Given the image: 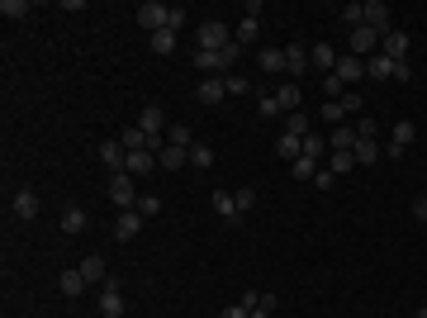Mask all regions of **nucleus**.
Listing matches in <instances>:
<instances>
[{"mask_svg":"<svg viewBox=\"0 0 427 318\" xmlns=\"http://www.w3.org/2000/svg\"><path fill=\"white\" fill-rule=\"evenodd\" d=\"M365 76L370 81H409V62H394V57H385V52H370L365 57Z\"/></svg>","mask_w":427,"mask_h":318,"instance_id":"obj_1","label":"nucleus"},{"mask_svg":"<svg viewBox=\"0 0 427 318\" xmlns=\"http://www.w3.org/2000/svg\"><path fill=\"white\" fill-rule=\"evenodd\" d=\"M233 43V33H228V24L223 19H205L200 29H195V48H205V52H219Z\"/></svg>","mask_w":427,"mask_h":318,"instance_id":"obj_2","label":"nucleus"},{"mask_svg":"<svg viewBox=\"0 0 427 318\" xmlns=\"http://www.w3.org/2000/svg\"><path fill=\"white\" fill-rule=\"evenodd\" d=\"M133 19H138L147 33H161L166 29V19H171V5H157V0H142L138 10H133Z\"/></svg>","mask_w":427,"mask_h":318,"instance_id":"obj_3","label":"nucleus"},{"mask_svg":"<svg viewBox=\"0 0 427 318\" xmlns=\"http://www.w3.org/2000/svg\"><path fill=\"white\" fill-rule=\"evenodd\" d=\"M110 200L119 209H133L138 205V191H133V176L128 171H114V181H110Z\"/></svg>","mask_w":427,"mask_h":318,"instance_id":"obj_4","label":"nucleus"},{"mask_svg":"<svg viewBox=\"0 0 427 318\" xmlns=\"http://www.w3.org/2000/svg\"><path fill=\"white\" fill-rule=\"evenodd\" d=\"M100 314L124 318V290H119V280H105V285H100Z\"/></svg>","mask_w":427,"mask_h":318,"instance_id":"obj_5","label":"nucleus"},{"mask_svg":"<svg viewBox=\"0 0 427 318\" xmlns=\"http://www.w3.org/2000/svg\"><path fill=\"white\" fill-rule=\"evenodd\" d=\"M142 233V214L138 209H119V219H114V242H128Z\"/></svg>","mask_w":427,"mask_h":318,"instance_id":"obj_6","label":"nucleus"},{"mask_svg":"<svg viewBox=\"0 0 427 318\" xmlns=\"http://www.w3.org/2000/svg\"><path fill=\"white\" fill-rule=\"evenodd\" d=\"M365 29H375L380 38L394 29V24H389V5H385V0H365Z\"/></svg>","mask_w":427,"mask_h":318,"instance_id":"obj_7","label":"nucleus"},{"mask_svg":"<svg viewBox=\"0 0 427 318\" xmlns=\"http://www.w3.org/2000/svg\"><path fill=\"white\" fill-rule=\"evenodd\" d=\"M380 52H385V57H394V62H409V33L389 29L385 38H380Z\"/></svg>","mask_w":427,"mask_h":318,"instance_id":"obj_8","label":"nucleus"},{"mask_svg":"<svg viewBox=\"0 0 427 318\" xmlns=\"http://www.w3.org/2000/svg\"><path fill=\"white\" fill-rule=\"evenodd\" d=\"M10 209H15V219H19V223L38 219V195H33L29 186H19V191H15V200H10Z\"/></svg>","mask_w":427,"mask_h":318,"instance_id":"obj_9","label":"nucleus"},{"mask_svg":"<svg viewBox=\"0 0 427 318\" xmlns=\"http://www.w3.org/2000/svg\"><path fill=\"white\" fill-rule=\"evenodd\" d=\"M332 76H342L347 86H356V81L365 76V57H351V52H342V57H337V67H332Z\"/></svg>","mask_w":427,"mask_h":318,"instance_id":"obj_10","label":"nucleus"},{"mask_svg":"<svg viewBox=\"0 0 427 318\" xmlns=\"http://www.w3.org/2000/svg\"><path fill=\"white\" fill-rule=\"evenodd\" d=\"M309 67H314V57H309L304 43H290V48H285V72H290V76H304Z\"/></svg>","mask_w":427,"mask_h":318,"instance_id":"obj_11","label":"nucleus"},{"mask_svg":"<svg viewBox=\"0 0 427 318\" xmlns=\"http://www.w3.org/2000/svg\"><path fill=\"white\" fill-rule=\"evenodd\" d=\"M275 157L295 166V161L304 157V138H295V133H280V138H275Z\"/></svg>","mask_w":427,"mask_h":318,"instance_id":"obj_12","label":"nucleus"},{"mask_svg":"<svg viewBox=\"0 0 427 318\" xmlns=\"http://www.w3.org/2000/svg\"><path fill=\"white\" fill-rule=\"evenodd\" d=\"M157 166H161V171H181V166H190V147H171V143H166L157 152Z\"/></svg>","mask_w":427,"mask_h":318,"instance_id":"obj_13","label":"nucleus"},{"mask_svg":"<svg viewBox=\"0 0 427 318\" xmlns=\"http://www.w3.org/2000/svg\"><path fill=\"white\" fill-rule=\"evenodd\" d=\"M124 171L128 176H152V171H157V152H128Z\"/></svg>","mask_w":427,"mask_h":318,"instance_id":"obj_14","label":"nucleus"},{"mask_svg":"<svg viewBox=\"0 0 427 318\" xmlns=\"http://www.w3.org/2000/svg\"><path fill=\"white\" fill-rule=\"evenodd\" d=\"M413 133H418V128H413L409 119H404V124H394V133H389V157H404V152H409V147H413Z\"/></svg>","mask_w":427,"mask_h":318,"instance_id":"obj_15","label":"nucleus"},{"mask_svg":"<svg viewBox=\"0 0 427 318\" xmlns=\"http://www.w3.org/2000/svg\"><path fill=\"white\" fill-rule=\"evenodd\" d=\"M209 205H214V214H219L223 223H237V219H242V209H237V200L228 191H214V200H209Z\"/></svg>","mask_w":427,"mask_h":318,"instance_id":"obj_16","label":"nucleus"},{"mask_svg":"<svg viewBox=\"0 0 427 318\" xmlns=\"http://www.w3.org/2000/svg\"><path fill=\"white\" fill-rule=\"evenodd\" d=\"M86 228H91V214L81 205H67L62 209V233H86Z\"/></svg>","mask_w":427,"mask_h":318,"instance_id":"obj_17","label":"nucleus"},{"mask_svg":"<svg viewBox=\"0 0 427 318\" xmlns=\"http://www.w3.org/2000/svg\"><path fill=\"white\" fill-rule=\"evenodd\" d=\"M57 290H62L67 300H76L81 290H86V276H81V266H67L62 276H57Z\"/></svg>","mask_w":427,"mask_h":318,"instance_id":"obj_18","label":"nucleus"},{"mask_svg":"<svg viewBox=\"0 0 427 318\" xmlns=\"http://www.w3.org/2000/svg\"><path fill=\"white\" fill-rule=\"evenodd\" d=\"M124 143H119V138H105V143H100V161H105V166H114V171H124Z\"/></svg>","mask_w":427,"mask_h":318,"instance_id":"obj_19","label":"nucleus"},{"mask_svg":"<svg viewBox=\"0 0 427 318\" xmlns=\"http://www.w3.org/2000/svg\"><path fill=\"white\" fill-rule=\"evenodd\" d=\"M328 152H356V128H332L328 133Z\"/></svg>","mask_w":427,"mask_h":318,"instance_id":"obj_20","label":"nucleus"},{"mask_svg":"<svg viewBox=\"0 0 427 318\" xmlns=\"http://www.w3.org/2000/svg\"><path fill=\"white\" fill-rule=\"evenodd\" d=\"M223 96H228V91H223V76H205L200 81V105H219Z\"/></svg>","mask_w":427,"mask_h":318,"instance_id":"obj_21","label":"nucleus"},{"mask_svg":"<svg viewBox=\"0 0 427 318\" xmlns=\"http://www.w3.org/2000/svg\"><path fill=\"white\" fill-rule=\"evenodd\" d=\"M370 48H380V33L375 29H351V57L356 52H370Z\"/></svg>","mask_w":427,"mask_h":318,"instance_id":"obj_22","label":"nucleus"},{"mask_svg":"<svg viewBox=\"0 0 427 318\" xmlns=\"http://www.w3.org/2000/svg\"><path fill=\"white\" fill-rule=\"evenodd\" d=\"M81 276H86V285H105V256H86Z\"/></svg>","mask_w":427,"mask_h":318,"instance_id":"obj_23","label":"nucleus"},{"mask_svg":"<svg viewBox=\"0 0 427 318\" xmlns=\"http://www.w3.org/2000/svg\"><path fill=\"white\" fill-rule=\"evenodd\" d=\"M309 57H314V67H323V76H328L332 67H337V57H342V52L332 48V43H318V48L309 52Z\"/></svg>","mask_w":427,"mask_h":318,"instance_id":"obj_24","label":"nucleus"},{"mask_svg":"<svg viewBox=\"0 0 427 318\" xmlns=\"http://www.w3.org/2000/svg\"><path fill=\"white\" fill-rule=\"evenodd\" d=\"M351 157H356V166H370V161H380V143L375 138H356V152Z\"/></svg>","mask_w":427,"mask_h":318,"instance_id":"obj_25","label":"nucleus"},{"mask_svg":"<svg viewBox=\"0 0 427 318\" xmlns=\"http://www.w3.org/2000/svg\"><path fill=\"white\" fill-rule=\"evenodd\" d=\"M275 105H280V114H295L300 110V86H295V81L280 86V91H275Z\"/></svg>","mask_w":427,"mask_h":318,"instance_id":"obj_26","label":"nucleus"},{"mask_svg":"<svg viewBox=\"0 0 427 318\" xmlns=\"http://www.w3.org/2000/svg\"><path fill=\"white\" fill-rule=\"evenodd\" d=\"M342 29H365V5H356V0H351V5H342Z\"/></svg>","mask_w":427,"mask_h":318,"instance_id":"obj_27","label":"nucleus"},{"mask_svg":"<svg viewBox=\"0 0 427 318\" xmlns=\"http://www.w3.org/2000/svg\"><path fill=\"white\" fill-rule=\"evenodd\" d=\"M285 133H295V138H309L314 128H309V114L295 110V114H285Z\"/></svg>","mask_w":427,"mask_h":318,"instance_id":"obj_28","label":"nucleus"},{"mask_svg":"<svg viewBox=\"0 0 427 318\" xmlns=\"http://www.w3.org/2000/svg\"><path fill=\"white\" fill-rule=\"evenodd\" d=\"M304 157L323 166V157H328V138H318V133H309V138H304Z\"/></svg>","mask_w":427,"mask_h":318,"instance_id":"obj_29","label":"nucleus"},{"mask_svg":"<svg viewBox=\"0 0 427 318\" xmlns=\"http://www.w3.org/2000/svg\"><path fill=\"white\" fill-rule=\"evenodd\" d=\"M256 62H261V72H285V48H266V52H256Z\"/></svg>","mask_w":427,"mask_h":318,"instance_id":"obj_30","label":"nucleus"},{"mask_svg":"<svg viewBox=\"0 0 427 318\" xmlns=\"http://www.w3.org/2000/svg\"><path fill=\"white\" fill-rule=\"evenodd\" d=\"M233 43H237V48L256 43V19H252V15H242V24H237V33H233Z\"/></svg>","mask_w":427,"mask_h":318,"instance_id":"obj_31","label":"nucleus"},{"mask_svg":"<svg viewBox=\"0 0 427 318\" xmlns=\"http://www.w3.org/2000/svg\"><path fill=\"white\" fill-rule=\"evenodd\" d=\"M29 10H33L29 0H0V15L5 19H29Z\"/></svg>","mask_w":427,"mask_h":318,"instance_id":"obj_32","label":"nucleus"},{"mask_svg":"<svg viewBox=\"0 0 427 318\" xmlns=\"http://www.w3.org/2000/svg\"><path fill=\"white\" fill-rule=\"evenodd\" d=\"M190 166H200V171H205V166H214V147H209V143H195V147H190Z\"/></svg>","mask_w":427,"mask_h":318,"instance_id":"obj_33","label":"nucleus"},{"mask_svg":"<svg viewBox=\"0 0 427 318\" xmlns=\"http://www.w3.org/2000/svg\"><path fill=\"white\" fill-rule=\"evenodd\" d=\"M166 143L171 147H195V133H190L186 124H176V128H166Z\"/></svg>","mask_w":427,"mask_h":318,"instance_id":"obj_34","label":"nucleus"},{"mask_svg":"<svg viewBox=\"0 0 427 318\" xmlns=\"http://www.w3.org/2000/svg\"><path fill=\"white\" fill-rule=\"evenodd\" d=\"M152 52H157V57H166V52H176V33H171V29L152 33Z\"/></svg>","mask_w":427,"mask_h":318,"instance_id":"obj_35","label":"nucleus"},{"mask_svg":"<svg viewBox=\"0 0 427 318\" xmlns=\"http://www.w3.org/2000/svg\"><path fill=\"white\" fill-rule=\"evenodd\" d=\"M351 166H356V157H351V152H332V157H328V171L332 176H347Z\"/></svg>","mask_w":427,"mask_h":318,"instance_id":"obj_36","label":"nucleus"},{"mask_svg":"<svg viewBox=\"0 0 427 318\" xmlns=\"http://www.w3.org/2000/svg\"><path fill=\"white\" fill-rule=\"evenodd\" d=\"M133 209H138L142 219H157V214H161V200H157V195H138V205H133Z\"/></svg>","mask_w":427,"mask_h":318,"instance_id":"obj_37","label":"nucleus"},{"mask_svg":"<svg viewBox=\"0 0 427 318\" xmlns=\"http://www.w3.org/2000/svg\"><path fill=\"white\" fill-rule=\"evenodd\" d=\"M223 91H228V96H242V91H252V86H247L242 72H228V76H223Z\"/></svg>","mask_w":427,"mask_h":318,"instance_id":"obj_38","label":"nucleus"},{"mask_svg":"<svg viewBox=\"0 0 427 318\" xmlns=\"http://www.w3.org/2000/svg\"><path fill=\"white\" fill-rule=\"evenodd\" d=\"M314 171H318V161H309V157H300L295 166H290V176H295V181H314Z\"/></svg>","mask_w":427,"mask_h":318,"instance_id":"obj_39","label":"nucleus"},{"mask_svg":"<svg viewBox=\"0 0 427 318\" xmlns=\"http://www.w3.org/2000/svg\"><path fill=\"white\" fill-rule=\"evenodd\" d=\"M186 19H190V10H186V5H171V19H166V29H171V33H181V29H186Z\"/></svg>","mask_w":427,"mask_h":318,"instance_id":"obj_40","label":"nucleus"},{"mask_svg":"<svg viewBox=\"0 0 427 318\" xmlns=\"http://www.w3.org/2000/svg\"><path fill=\"white\" fill-rule=\"evenodd\" d=\"M337 105H342V114H361V110H365V100L356 96V91H347V96L337 100Z\"/></svg>","mask_w":427,"mask_h":318,"instance_id":"obj_41","label":"nucleus"},{"mask_svg":"<svg viewBox=\"0 0 427 318\" xmlns=\"http://www.w3.org/2000/svg\"><path fill=\"white\" fill-rule=\"evenodd\" d=\"M252 318H275V295H261V304L252 309Z\"/></svg>","mask_w":427,"mask_h":318,"instance_id":"obj_42","label":"nucleus"},{"mask_svg":"<svg viewBox=\"0 0 427 318\" xmlns=\"http://www.w3.org/2000/svg\"><path fill=\"white\" fill-rule=\"evenodd\" d=\"M342 119H347V114H342V105H337V100H328V105H323V124H342Z\"/></svg>","mask_w":427,"mask_h":318,"instance_id":"obj_43","label":"nucleus"},{"mask_svg":"<svg viewBox=\"0 0 427 318\" xmlns=\"http://www.w3.org/2000/svg\"><path fill=\"white\" fill-rule=\"evenodd\" d=\"M233 200H237V209H242V214H247V209L256 205V191H252V186H242V191H237Z\"/></svg>","mask_w":427,"mask_h":318,"instance_id":"obj_44","label":"nucleus"},{"mask_svg":"<svg viewBox=\"0 0 427 318\" xmlns=\"http://www.w3.org/2000/svg\"><path fill=\"white\" fill-rule=\"evenodd\" d=\"M256 110L266 114V119H280V105H275V96H261V105H256Z\"/></svg>","mask_w":427,"mask_h":318,"instance_id":"obj_45","label":"nucleus"},{"mask_svg":"<svg viewBox=\"0 0 427 318\" xmlns=\"http://www.w3.org/2000/svg\"><path fill=\"white\" fill-rule=\"evenodd\" d=\"M375 133H380L375 119H361V124H356V138H375Z\"/></svg>","mask_w":427,"mask_h":318,"instance_id":"obj_46","label":"nucleus"},{"mask_svg":"<svg viewBox=\"0 0 427 318\" xmlns=\"http://www.w3.org/2000/svg\"><path fill=\"white\" fill-rule=\"evenodd\" d=\"M314 186H318V191H332V171H328V166H318V171H314Z\"/></svg>","mask_w":427,"mask_h":318,"instance_id":"obj_47","label":"nucleus"},{"mask_svg":"<svg viewBox=\"0 0 427 318\" xmlns=\"http://www.w3.org/2000/svg\"><path fill=\"white\" fill-rule=\"evenodd\" d=\"M219 318H252V309H242V304H228Z\"/></svg>","mask_w":427,"mask_h":318,"instance_id":"obj_48","label":"nucleus"},{"mask_svg":"<svg viewBox=\"0 0 427 318\" xmlns=\"http://www.w3.org/2000/svg\"><path fill=\"white\" fill-rule=\"evenodd\" d=\"M418 318H427V309H418Z\"/></svg>","mask_w":427,"mask_h":318,"instance_id":"obj_49","label":"nucleus"},{"mask_svg":"<svg viewBox=\"0 0 427 318\" xmlns=\"http://www.w3.org/2000/svg\"><path fill=\"white\" fill-rule=\"evenodd\" d=\"M423 223H427V219H423Z\"/></svg>","mask_w":427,"mask_h":318,"instance_id":"obj_50","label":"nucleus"}]
</instances>
